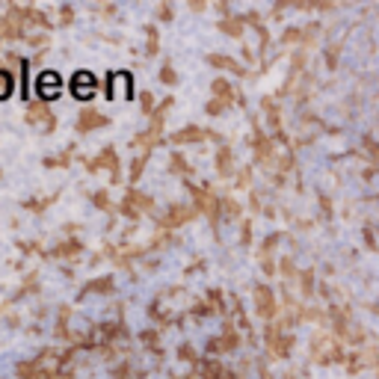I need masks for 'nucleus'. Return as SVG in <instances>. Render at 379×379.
<instances>
[{
    "mask_svg": "<svg viewBox=\"0 0 379 379\" xmlns=\"http://www.w3.org/2000/svg\"><path fill=\"white\" fill-rule=\"evenodd\" d=\"M33 379H54V373H51V370H45V367H42V370H39V373H36V376H33Z\"/></svg>",
    "mask_w": 379,
    "mask_h": 379,
    "instance_id": "obj_29",
    "label": "nucleus"
},
{
    "mask_svg": "<svg viewBox=\"0 0 379 379\" xmlns=\"http://www.w3.org/2000/svg\"><path fill=\"white\" fill-rule=\"evenodd\" d=\"M80 252V240H65V243H59L51 255L54 258H65V255H77Z\"/></svg>",
    "mask_w": 379,
    "mask_h": 379,
    "instance_id": "obj_12",
    "label": "nucleus"
},
{
    "mask_svg": "<svg viewBox=\"0 0 379 379\" xmlns=\"http://www.w3.org/2000/svg\"><path fill=\"white\" fill-rule=\"evenodd\" d=\"M157 139H160V133H154V131H145V133H139V136L133 139V145H139V148H145V151H148V148L154 145Z\"/></svg>",
    "mask_w": 379,
    "mask_h": 379,
    "instance_id": "obj_14",
    "label": "nucleus"
},
{
    "mask_svg": "<svg viewBox=\"0 0 379 379\" xmlns=\"http://www.w3.org/2000/svg\"><path fill=\"white\" fill-rule=\"evenodd\" d=\"M110 119L107 116H101V113H95V110H83L80 113V119H77V131L80 133H89V131H95V128H104Z\"/></svg>",
    "mask_w": 379,
    "mask_h": 379,
    "instance_id": "obj_6",
    "label": "nucleus"
},
{
    "mask_svg": "<svg viewBox=\"0 0 379 379\" xmlns=\"http://www.w3.org/2000/svg\"><path fill=\"white\" fill-rule=\"evenodd\" d=\"M222 107H225L222 101H210V104H208V113H210V116H216V113H222Z\"/></svg>",
    "mask_w": 379,
    "mask_h": 379,
    "instance_id": "obj_27",
    "label": "nucleus"
},
{
    "mask_svg": "<svg viewBox=\"0 0 379 379\" xmlns=\"http://www.w3.org/2000/svg\"><path fill=\"white\" fill-rule=\"evenodd\" d=\"M193 216H196V208H190V205H172L166 210V216L160 219V225H166V228H178V225L190 222Z\"/></svg>",
    "mask_w": 379,
    "mask_h": 379,
    "instance_id": "obj_2",
    "label": "nucleus"
},
{
    "mask_svg": "<svg viewBox=\"0 0 379 379\" xmlns=\"http://www.w3.org/2000/svg\"><path fill=\"white\" fill-rule=\"evenodd\" d=\"M202 139H205V131H202V128H196V125H190V128H181V131H175V133H172V142H175V145L202 142Z\"/></svg>",
    "mask_w": 379,
    "mask_h": 379,
    "instance_id": "obj_7",
    "label": "nucleus"
},
{
    "mask_svg": "<svg viewBox=\"0 0 379 379\" xmlns=\"http://www.w3.org/2000/svg\"><path fill=\"white\" fill-rule=\"evenodd\" d=\"M110 166V172H113V181H119V160H116V151H113V145H107L104 151H101V154H95L92 160H89V172H95V169H101V166Z\"/></svg>",
    "mask_w": 379,
    "mask_h": 379,
    "instance_id": "obj_5",
    "label": "nucleus"
},
{
    "mask_svg": "<svg viewBox=\"0 0 379 379\" xmlns=\"http://www.w3.org/2000/svg\"><path fill=\"white\" fill-rule=\"evenodd\" d=\"M208 62H210L213 68H231V71H237V74L243 71V68H240V65H237L234 59H228V57H222V54H210V57H208Z\"/></svg>",
    "mask_w": 379,
    "mask_h": 379,
    "instance_id": "obj_10",
    "label": "nucleus"
},
{
    "mask_svg": "<svg viewBox=\"0 0 379 379\" xmlns=\"http://www.w3.org/2000/svg\"><path fill=\"white\" fill-rule=\"evenodd\" d=\"M181 359H184V361H196V353L190 350V347H181Z\"/></svg>",
    "mask_w": 379,
    "mask_h": 379,
    "instance_id": "obj_28",
    "label": "nucleus"
},
{
    "mask_svg": "<svg viewBox=\"0 0 379 379\" xmlns=\"http://www.w3.org/2000/svg\"><path fill=\"white\" fill-rule=\"evenodd\" d=\"M216 163H219V172H222V175H228V169H231V151L222 148L219 157H216Z\"/></svg>",
    "mask_w": 379,
    "mask_h": 379,
    "instance_id": "obj_18",
    "label": "nucleus"
},
{
    "mask_svg": "<svg viewBox=\"0 0 379 379\" xmlns=\"http://www.w3.org/2000/svg\"><path fill=\"white\" fill-rule=\"evenodd\" d=\"M210 92H213V95H216V98H219L222 104H231V86L225 83L222 77H216V80L210 83Z\"/></svg>",
    "mask_w": 379,
    "mask_h": 379,
    "instance_id": "obj_9",
    "label": "nucleus"
},
{
    "mask_svg": "<svg viewBox=\"0 0 379 379\" xmlns=\"http://www.w3.org/2000/svg\"><path fill=\"white\" fill-rule=\"evenodd\" d=\"M71 154H74V148H68V151H62V154H59V157H45V166H54V169H57V166H65V163L71 160Z\"/></svg>",
    "mask_w": 379,
    "mask_h": 379,
    "instance_id": "obj_17",
    "label": "nucleus"
},
{
    "mask_svg": "<svg viewBox=\"0 0 379 379\" xmlns=\"http://www.w3.org/2000/svg\"><path fill=\"white\" fill-rule=\"evenodd\" d=\"M71 92H74V98H80V101L92 98V95L98 92V80H95V74H89V71H77V74L71 77Z\"/></svg>",
    "mask_w": 379,
    "mask_h": 379,
    "instance_id": "obj_1",
    "label": "nucleus"
},
{
    "mask_svg": "<svg viewBox=\"0 0 379 379\" xmlns=\"http://www.w3.org/2000/svg\"><path fill=\"white\" fill-rule=\"evenodd\" d=\"M219 30H222V33H231V36H237V33H240V21H222V24H219Z\"/></svg>",
    "mask_w": 379,
    "mask_h": 379,
    "instance_id": "obj_23",
    "label": "nucleus"
},
{
    "mask_svg": "<svg viewBox=\"0 0 379 379\" xmlns=\"http://www.w3.org/2000/svg\"><path fill=\"white\" fill-rule=\"evenodd\" d=\"M9 95H12V74L0 68V101L9 98Z\"/></svg>",
    "mask_w": 379,
    "mask_h": 379,
    "instance_id": "obj_15",
    "label": "nucleus"
},
{
    "mask_svg": "<svg viewBox=\"0 0 379 379\" xmlns=\"http://www.w3.org/2000/svg\"><path fill=\"white\" fill-rule=\"evenodd\" d=\"M110 290H113V279H110V276H104V279L89 282V287L83 290V296H86V293H110Z\"/></svg>",
    "mask_w": 379,
    "mask_h": 379,
    "instance_id": "obj_11",
    "label": "nucleus"
},
{
    "mask_svg": "<svg viewBox=\"0 0 379 379\" xmlns=\"http://www.w3.org/2000/svg\"><path fill=\"white\" fill-rule=\"evenodd\" d=\"M145 160H148V154H142V157H136V160H133V169H131V181H139V175H142V169H145Z\"/></svg>",
    "mask_w": 379,
    "mask_h": 379,
    "instance_id": "obj_22",
    "label": "nucleus"
},
{
    "mask_svg": "<svg viewBox=\"0 0 379 379\" xmlns=\"http://www.w3.org/2000/svg\"><path fill=\"white\" fill-rule=\"evenodd\" d=\"M157 15H160V18H166V21H169V18H172V9H169V6H160V9H157Z\"/></svg>",
    "mask_w": 379,
    "mask_h": 379,
    "instance_id": "obj_30",
    "label": "nucleus"
},
{
    "mask_svg": "<svg viewBox=\"0 0 379 379\" xmlns=\"http://www.w3.org/2000/svg\"><path fill=\"white\" fill-rule=\"evenodd\" d=\"M145 33H148V54H157V27H145Z\"/></svg>",
    "mask_w": 379,
    "mask_h": 379,
    "instance_id": "obj_20",
    "label": "nucleus"
},
{
    "mask_svg": "<svg viewBox=\"0 0 379 379\" xmlns=\"http://www.w3.org/2000/svg\"><path fill=\"white\" fill-rule=\"evenodd\" d=\"M92 202H95L98 208H104V210L110 208V199H107V193H95V196H92Z\"/></svg>",
    "mask_w": 379,
    "mask_h": 379,
    "instance_id": "obj_25",
    "label": "nucleus"
},
{
    "mask_svg": "<svg viewBox=\"0 0 379 379\" xmlns=\"http://www.w3.org/2000/svg\"><path fill=\"white\" fill-rule=\"evenodd\" d=\"M255 305H258V311H261L264 317L273 314V296H270L267 287H258V290H255Z\"/></svg>",
    "mask_w": 379,
    "mask_h": 379,
    "instance_id": "obj_8",
    "label": "nucleus"
},
{
    "mask_svg": "<svg viewBox=\"0 0 379 379\" xmlns=\"http://www.w3.org/2000/svg\"><path fill=\"white\" fill-rule=\"evenodd\" d=\"M172 172H178V175H187V172H190V166H187V160H184L181 154H172Z\"/></svg>",
    "mask_w": 379,
    "mask_h": 379,
    "instance_id": "obj_21",
    "label": "nucleus"
},
{
    "mask_svg": "<svg viewBox=\"0 0 379 379\" xmlns=\"http://www.w3.org/2000/svg\"><path fill=\"white\" fill-rule=\"evenodd\" d=\"M151 92H142V98H139V107H142V113H151Z\"/></svg>",
    "mask_w": 379,
    "mask_h": 379,
    "instance_id": "obj_24",
    "label": "nucleus"
},
{
    "mask_svg": "<svg viewBox=\"0 0 379 379\" xmlns=\"http://www.w3.org/2000/svg\"><path fill=\"white\" fill-rule=\"evenodd\" d=\"M59 18H62V24H71V21H74V12H71V6H62V9H59Z\"/></svg>",
    "mask_w": 379,
    "mask_h": 379,
    "instance_id": "obj_26",
    "label": "nucleus"
},
{
    "mask_svg": "<svg viewBox=\"0 0 379 379\" xmlns=\"http://www.w3.org/2000/svg\"><path fill=\"white\" fill-rule=\"evenodd\" d=\"M160 80H163L166 86H175V83H178V74H175L172 65H163V68H160Z\"/></svg>",
    "mask_w": 379,
    "mask_h": 379,
    "instance_id": "obj_19",
    "label": "nucleus"
},
{
    "mask_svg": "<svg viewBox=\"0 0 379 379\" xmlns=\"http://www.w3.org/2000/svg\"><path fill=\"white\" fill-rule=\"evenodd\" d=\"M39 370H42V361H39V359H36V361H21V364H18V376H21V379H33Z\"/></svg>",
    "mask_w": 379,
    "mask_h": 379,
    "instance_id": "obj_13",
    "label": "nucleus"
},
{
    "mask_svg": "<svg viewBox=\"0 0 379 379\" xmlns=\"http://www.w3.org/2000/svg\"><path fill=\"white\" fill-rule=\"evenodd\" d=\"M27 116H30V125H42L45 131H54V128H57V122H54V116H51V110L45 107V101H36V104H30Z\"/></svg>",
    "mask_w": 379,
    "mask_h": 379,
    "instance_id": "obj_4",
    "label": "nucleus"
},
{
    "mask_svg": "<svg viewBox=\"0 0 379 379\" xmlns=\"http://www.w3.org/2000/svg\"><path fill=\"white\" fill-rule=\"evenodd\" d=\"M36 95H39L42 101H51L59 95V77L54 71H42L39 74V80H36Z\"/></svg>",
    "mask_w": 379,
    "mask_h": 379,
    "instance_id": "obj_3",
    "label": "nucleus"
},
{
    "mask_svg": "<svg viewBox=\"0 0 379 379\" xmlns=\"http://www.w3.org/2000/svg\"><path fill=\"white\" fill-rule=\"evenodd\" d=\"M205 379H228V373H225L216 361H205Z\"/></svg>",
    "mask_w": 379,
    "mask_h": 379,
    "instance_id": "obj_16",
    "label": "nucleus"
}]
</instances>
